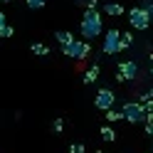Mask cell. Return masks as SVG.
I'll list each match as a JSON object with an SVG mask.
<instances>
[{
  "instance_id": "obj_1",
  "label": "cell",
  "mask_w": 153,
  "mask_h": 153,
  "mask_svg": "<svg viewBox=\"0 0 153 153\" xmlns=\"http://www.w3.org/2000/svg\"><path fill=\"white\" fill-rule=\"evenodd\" d=\"M79 30H82V37L84 40H94V37H99L101 35V15L97 13V10H87L84 13V17H82V25H79Z\"/></svg>"
},
{
  "instance_id": "obj_2",
  "label": "cell",
  "mask_w": 153,
  "mask_h": 153,
  "mask_svg": "<svg viewBox=\"0 0 153 153\" xmlns=\"http://www.w3.org/2000/svg\"><path fill=\"white\" fill-rule=\"evenodd\" d=\"M62 54L64 57H74V59H87L91 54V45L87 40H72L69 45L62 47Z\"/></svg>"
},
{
  "instance_id": "obj_3",
  "label": "cell",
  "mask_w": 153,
  "mask_h": 153,
  "mask_svg": "<svg viewBox=\"0 0 153 153\" xmlns=\"http://www.w3.org/2000/svg\"><path fill=\"white\" fill-rule=\"evenodd\" d=\"M128 22H131L133 30H148L151 13H146L143 7H131V10H128Z\"/></svg>"
},
{
  "instance_id": "obj_4",
  "label": "cell",
  "mask_w": 153,
  "mask_h": 153,
  "mask_svg": "<svg viewBox=\"0 0 153 153\" xmlns=\"http://www.w3.org/2000/svg\"><path fill=\"white\" fill-rule=\"evenodd\" d=\"M121 116L126 119V121H131V123H138V121H143L146 111H143L141 104H136V101H126V104H123V109H121Z\"/></svg>"
},
{
  "instance_id": "obj_5",
  "label": "cell",
  "mask_w": 153,
  "mask_h": 153,
  "mask_svg": "<svg viewBox=\"0 0 153 153\" xmlns=\"http://www.w3.org/2000/svg\"><path fill=\"white\" fill-rule=\"evenodd\" d=\"M114 101H116V97H114V91L111 89H99L97 91V97H94V106L101 109V111H106L114 106Z\"/></svg>"
},
{
  "instance_id": "obj_6",
  "label": "cell",
  "mask_w": 153,
  "mask_h": 153,
  "mask_svg": "<svg viewBox=\"0 0 153 153\" xmlns=\"http://www.w3.org/2000/svg\"><path fill=\"white\" fill-rule=\"evenodd\" d=\"M138 74V64L128 59V62H121L119 64V72H116V82H126V79H133Z\"/></svg>"
},
{
  "instance_id": "obj_7",
  "label": "cell",
  "mask_w": 153,
  "mask_h": 153,
  "mask_svg": "<svg viewBox=\"0 0 153 153\" xmlns=\"http://www.w3.org/2000/svg\"><path fill=\"white\" fill-rule=\"evenodd\" d=\"M119 37H121L119 30H109L106 32V37H104V52L106 54H119Z\"/></svg>"
},
{
  "instance_id": "obj_8",
  "label": "cell",
  "mask_w": 153,
  "mask_h": 153,
  "mask_svg": "<svg viewBox=\"0 0 153 153\" xmlns=\"http://www.w3.org/2000/svg\"><path fill=\"white\" fill-rule=\"evenodd\" d=\"M97 79H99V64H94V67H89L84 72V84H94Z\"/></svg>"
},
{
  "instance_id": "obj_9",
  "label": "cell",
  "mask_w": 153,
  "mask_h": 153,
  "mask_svg": "<svg viewBox=\"0 0 153 153\" xmlns=\"http://www.w3.org/2000/svg\"><path fill=\"white\" fill-rule=\"evenodd\" d=\"M99 133H101V138L106 141V143H114V141H116V131H114L109 123H106V126H101V128H99Z\"/></svg>"
},
{
  "instance_id": "obj_10",
  "label": "cell",
  "mask_w": 153,
  "mask_h": 153,
  "mask_svg": "<svg viewBox=\"0 0 153 153\" xmlns=\"http://www.w3.org/2000/svg\"><path fill=\"white\" fill-rule=\"evenodd\" d=\"M104 13L106 15H123L126 10H123V5H119V3H106L104 5Z\"/></svg>"
},
{
  "instance_id": "obj_11",
  "label": "cell",
  "mask_w": 153,
  "mask_h": 153,
  "mask_svg": "<svg viewBox=\"0 0 153 153\" xmlns=\"http://www.w3.org/2000/svg\"><path fill=\"white\" fill-rule=\"evenodd\" d=\"M54 40L64 47V45H69V42L74 40V35H72V32H67V30H59V32H54Z\"/></svg>"
},
{
  "instance_id": "obj_12",
  "label": "cell",
  "mask_w": 153,
  "mask_h": 153,
  "mask_svg": "<svg viewBox=\"0 0 153 153\" xmlns=\"http://www.w3.org/2000/svg\"><path fill=\"white\" fill-rule=\"evenodd\" d=\"M131 42H133V32H121V37H119V52L128 50Z\"/></svg>"
},
{
  "instance_id": "obj_13",
  "label": "cell",
  "mask_w": 153,
  "mask_h": 153,
  "mask_svg": "<svg viewBox=\"0 0 153 153\" xmlns=\"http://www.w3.org/2000/svg\"><path fill=\"white\" fill-rule=\"evenodd\" d=\"M30 50H32V54H40V57H47V54H50V47H47V45H40V42H32Z\"/></svg>"
},
{
  "instance_id": "obj_14",
  "label": "cell",
  "mask_w": 153,
  "mask_h": 153,
  "mask_svg": "<svg viewBox=\"0 0 153 153\" xmlns=\"http://www.w3.org/2000/svg\"><path fill=\"white\" fill-rule=\"evenodd\" d=\"M121 119H123V116H121V111H116L114 106L106 109V121H109V123H116V121H121Z\"/></svg>"
},
{
  "instance_id": "obj_15",
  "label": "cell",
  "mask_w": 153,
  "mask_h": 153,
  "mask_svg": "<svg viewBox=\"0 0 153 153\" xmlns=\"http://www.w3.org/2000/svg\"><path fill=\"white\" fill-rule=\"evenodd\" d=\"M25 3H27V7H30V10H42L47 0H25Z\"/></svg>"
},
{
  "instance_id": "obj_16",
  "label": "cell",
  "mask_w": 153,
  "mask_h": 153,
  "mask_svg": "<svg viewBox=\"0 0 153 153\" xmlns=\"http://www.w3.org/2000/svg\"><path fill=\"white\" fill-rule=\"evenodd\" d=\"M15 30H13V27L10 25H3V27H0V37H10Z\"/></svg>"
},
{
  "instance_id": "obj_17",
  "label": "cell",
  "mask_w": 153,
  "mask_h": 153,
  "mask_svg": "<svg viewBox=\"0 0 153 153\" xmlns=\"http://www.w3.org/2000/svg\"><path fill=\"white\" fill-rule=\"evenodd\" d=\"M69 153H84V143H72V146H69Z\"/></svg>"
},
{
  "instance_id": "obj_18",
  "label": "cell",
  "mask_w": 153,
  "mask_h": 153,
  "mask_svg": "<svg viewBox=\"0 0 153 153\" xmlns=\"http://www.w3.org/2000/svg\"><path fill=\"white\" fill-rule=\"evenodd\" d=\"M52 128H54L57 133H59V131L64 128V121H62V119H54V121H52Z\"/></svg>"
},
{
  "instance_id": "obj_19",
  "label": "cell",
  "mask_w": 153,
  "mask_h": 153,
  "mask_svg": "<svg viewBox=\"0 0 153 153\" xmlns=\"http://www.w3.org/2000/svg\"><path fill=\"white\" fill-rule=\"evenodd\" d=\"M97 5H99V0H87V7H89V10H97Z\"/></svg>"
},
{
  "instance_id": "obj_20",
  "label": "cell",
  "mask_w": 153,
  "mask_h": 153,
  "mask_svg": "<svg viewBox=\"0 0 153 153\" xmlns=\"http://www.w3.org/2000/svg\"><path fill=\"white\" fill-rule=\"evenodd\" d=\"M3 25H7V17H5V13H0V27Z\"/></svg>"
},
{
  "instance_id": "obj_21",
  "label": "cell",
  "mask_w": 153,
  "mask_h": 153,
  "mask_svg": "<svg viewBox=\"0 0 153 153\" xmlns=\"http://www.w3.org/2000/svg\"><path fill=\"white\" fill-rule=\"evenodd\" d=\"M0 3H10V0H0Z\"/></svg>"
},
{
  "instance_id": "obj_22",
  "label": "cell",
  "mask_w": 153,
  "mask_h": 153,
  "mask_svg": "<svg viewBox=\"0 0 153 153\" xmlns=\"http://www.w3.org/2000/svg\"><path fill=\"white\" fill-rule=\"evenodd\" d=\"M97 153H104V151H97Z\"/></svg>"
}]
</instances>
